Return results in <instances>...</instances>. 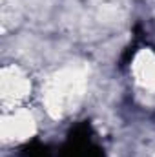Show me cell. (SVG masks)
I'll return each instance as SVG.
<instances>
[{"label": "cell", "mask_w": 155, "mask_h": 157, "mask_svg": "<svg viewBox=\"0 0 155 157\" xmlns=\"http://www.w3.org/2000/svg\"><path fill=\"white\" fill-rule=\"evenodd\" d=\"M86 90V75L80 68H64L46 82L42 101L51 117L64 115L82 99Z\"/></svg>", "instance_id": "obj_1"}, {"label": "cell", "mask_w": 155, "mask_h": 157, "mask_svg": "<svg viewBox=\"0 0 155 157\" xmlns=\"http://www.w3.org/2000/svg\"><path fill=\"white\" fill-rule=\"evenodd\" d=\"M31 91V82L28 75L17 66H4L0 71V97L4 110L18 108L20 102L28 99Z\"/></svg>", "instance_id": "obj_2"}, {"label": "cell", "mask_w": 155, "mask_h": 157, "mask_svg": "<svg viewBox=\"0 0 155 157\" xmlns=\"http://www.w3.org/2000/svg\"><path fill=\"white\" fill-rule=\"evenodd\" d=\"M37 130L33 115L24 108L4 110L0 133L6 143H22L28 141Z\"/></svg>", "instance_id": "obj_3"}, {"label": "cell", "mask_w": 155, "mask_h": 157, "mask_svg": "<svg viewBox=\"0 0 155 157\" xmlns=\"http://www.w3.org/2000/svg\"><path fill=\"white\" fill-rule=\"evenodd\" d=\"M131 71L135 82L144 90H155V53L152 49H142L135 55Z\"/></svg>", "instance_id": "obj_4"}]
</instances>
